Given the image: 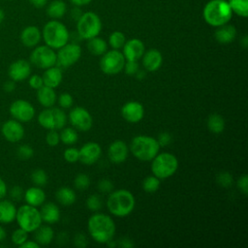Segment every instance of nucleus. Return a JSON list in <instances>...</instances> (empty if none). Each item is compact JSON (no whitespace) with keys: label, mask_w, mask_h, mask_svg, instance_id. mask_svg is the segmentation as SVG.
I'll list each match as a JSON object with an SVG mask.
<instances>
[{"label":"nucleus","mask_w":248,"mask_h":248,"mask_svg":"<svg viewBox=\"0 0 248 248\" xmlns=\"http://www.w3.org/2000/svg\"><path fill=\"white\" fill-rule=\"evenodd\" d=\"M87 230L93 240L100 244H107L113 239L116 227L113 219L101 212L92 214L87 222Z\"/></svg>","instance_id":"nucleus-1"},{"label":"nucleus","mask_w":248,"mask_h":248,"mask_svg":"<svg viewBox=\"0 0 248 248\" xmlns=\"http://www.w3.org/2000/svg\"><path fill=\"white\" fill-rule=\"evenodd\" d=\"M106 203L111 215L115 217H125L134 210L136 200L129 190L118 189L109 193Z\"/></svg>","instance_id":"nucleus-2"},{"label":"nucleus","mask_w":248,"mask_h":248,"mask_svg":"<svg viewBox=\"0 0 248 248\" xmlns=\"http://www.w3.org/2000/svg\"><path fill=\"white\" fill-rule=\"evenodd\" d=\"M232 14L233 13L227 0H209L202 10V17L204 21L212 27H218L229 23Z\"/></svg>","instance_id":"nucleus-3"},{"label":"nucleus","mask_w":248,"mask_h":248,"mask_svg":"<svg viewBox=\"0 0 248 248\" xmlns=\"http://www.w3.org/2000/svg\"><path fill=\"white\" fill-rule=\"evenodd\" d=\"M42 38L47 46L58 49L69 42L70 33L64 23L57 19H51L44 25Z\"/></svg>","instance_id":"nucleus-4"},{"label":"nucleus","mask_w":248,"mask_h":248,"mask_svg":"<svg viewBox=\"0 0 248 248\" xmlns=\"http://www.w3.org/2000/svg\"><path fill=\"white\" fill-rule=\"evenodd\" d=\"M160 150V145L156 139L150 136L139 135L133 138L130 143V151L133 156L140 161H151Z\"/></svg>","instance_id":"nucleus-5"},{"label":"nucleus","mask_w":248,"mask_h":248,"mask_svg":"<svg viewBox=\"0 0 248 248\" xmlns=\"http://www.w3.org/2000/svg\"><path fill=\"white\" fill-rule=\"evenodd\" d=\"M178 169L177 158L169 152L158 153L151 160L152 174L161 179H167L172 176Z\"/></svg>","instance_id":"nucleus-6"},{"label":"nucleus","mask_w":248,"mask_h":248,"mask_svg":"<svg viewBox=\"0 0 248 248\" xmlns=\"http://www.w3.org/2000/svg\"><path fill=\"white\" fill-rule=\"evenodd\" d=\"M102 30V21L94 12L82 13L77 20V33L83 40H89L100 34Z\"/></svg>","instance_id":"nucleus-7"},{"label":"nucleus","mask_w":248,"mask_h":248,"mask_svg":"<svg viewBox=\"0 0 248 248\" xmlns=\"http://www.w3.org/2000/svg\"><path fill=\"white\" fill-rule=\"evenodd\" d=\"M16 220L19 228L23 229L27 232H34L42 225V217L40 210L36 206L30 204H23L16 209Z\"/></svg>","instance_id":"nucleus-8"},{"label":"nucleus","mask_w":248,"mask_h":248,"mask_svg":"<svg viewBox=\"0 0 248 248\" xmlns=\"http://www.w3.org/2000/svg\"><path fill=\"white\" fill-rule=\"evenodd\" d=\"M38 122L46 130H61L67 123V115L61 108L53 106L39 113Z\"/></svg>","instance_id":"nucleus-9"},{"label":"nucleus","mask_w":248,"mask_h":248,"mask_svg":"<svg viewBox=\"0 0 248 248\" xmlns=\"http://www.w3.org/2000/svg\"><path fill=\"white\" fill-rule=\"evenodd\" d=\"M126 59L119 49L107 50L100 59L99 66L101 71L106 75H116L119 74L125 65Z\"/></svg>","instance_id":"nucleus-10"},{"label":"nucleus","mask_w":248,"mask_h":248,"mask_svg":"<svg viewBox=\"0 0 248 248\" xmlns=\"http://www.w3.org/2000/svg\"><path fill=\"white\" fill-rule=\"evenodd\" d=\"M81 56V47L77 43H67L56 53V66L59 68H68L76 64Z\"/></svg>","instance_id":"nucleus-11"},{"label":"nucleus","mask_w":248,"mask_h":248,"mask_svg":"<svg viewBox=\"0 0 248 248\" xmlns=\"http://www.w3.org/2000/svg\"><path fill=\"white\" fill-rule=\"evenodd\" d=\"M30 62L37 68L46 70L56 65V52L46 45L36 46L30 54Z\"/></svg>","instance_id":"nucleus-12"},{"label":"nucleus","mask_w":248,"mask_h":248,"mask_svg":"<svg viewBox=\"0 0 248 248\" xmlns=\"http://www.w3.org/2000/svg\"><path fill=\"white\" fill-rule=\"evenodd\" d=\"M69 120L77 131L87 132L92 128L93 118L89 111L82 107L74 108L69 113Z\"/></svg>","instance_id":"nucleus-13"},{"label":"nucleus","mask_w":248,"mask_h":248,"mask_svg":"<svg viewBox=\"0 0 248 248\" xmlns=\"http://www.w3.org/2000/svg\"><path fill=\"white\" fill-rule=\"evenodd\" d=\"M9 110L13 118L19 122H28L35 116V108L33 105L23 99L14 101L11 104Z\"/></svg>","instance_id":"nucleus-14"},{"label":"nucleus","mask_w":248,"mask_h":248,"mask_svg":"<svg viewBox=\"0 0 248 248\" xmlns=\"http://www.w3.org/2000/svg\"><path fill=\"white\" fill-rule=\"evenodd\" d=\"M3 137L10 142H18L24 137V128L21 122L16 119H9L1 126Z\"/></svg>","instance_id":"nucleus-15"},{"label":"nucleus","mask_w":248,"mask_h":248,"mask_svg":"<svg viewBox=\"0 0 248 248\" xmlns=\"http://www.w3.org/2000/svg\"><path fill=\"white\" fill-rule=\"evenodd\" d=\"M79 157L78 161H80L83 165L91 166L95 164L101 157L102 148L101 145L94 141H89L83 144L80 149H78Z\"/></svg>","instance_id":"nucleus-16"},{"label":"nucleus","mask_w":248,"mask_h":248,"mask_svg":"<svg viewBox=\"0 0 248 248\" xmlns=\"http://www.w3.org/2000/svg\"><path fill=\"white\" fill-rule=\"evenodd\" d=\"M121 116L129 123H138L144 116V108L137 101L127 102L121 108Z\"/></svg>","instance_id":"nucleus-17"},{"label":"nucleus","mask_w":248,"mask_h":248,"mask_svg":"<svg viewBox=\"0 0 248 248\" xmlns=\"http://www.w3.org/2000/svg\"><path fill=\"white\" fill-rule=\"evenodd\" d=\"M31 65L25 59H17L14 61L8 69V76L14 81H22L30 77Z\"/></svg>","instance_id":"nucleus-18"},{"label":"nucleus","mask_w":248,"mask_h":248,"mask_svg":"<svg viewBox=\"0 0 248 248\" xmlns=\"http://www.w3.org/2000/svg\"><path fill=\"white\" fill-rule=\"evenodd\" d=\"M123 55L126 60L128 61H139L144 51H145V46L142 41L140 39H131L125 42L123 47H122Z\"/></svg>","instance_id":"nucleus-19"},{"label":"nucleus","mask_w":248,"mask_h":248,"mask_svg":"<svg viewBox=\"0 0 248 248\" xmlns=\"http://www.w3.org/2000/svg\"><path fill=\"white\" fill-rule=\"evenodd\" d=\"M129 147L128 145L120 140L111 142L108 149V157L109 161L113 164H121L128 158Z\"/></svg>","instance_id":"nucleus-20"},{"label":"nucleus","mask_w":248,"mask_h":248,"mask_svg":"<svg viewBox=\"0 0 248 248\" xmlns=\"http://www.w3.org/2000/svg\"><path fill=\"white\" fill-rule=\"evenodd\" d=\"M142 66L146 72H155L160 69L163 63V55L156 48L144 51L142 55Z\"/></svg>","instance_id":"nucleus-21"},{"label":"nucleus","mask_w":248,"mask_h":248,"mask_svg":"<svg viewBox=\"0 0 248 248\" xmlns=\"http://www.w3.org/2000/svg\"><path fill=\"white\" fill-rule=\"evenodd\" d=\"M42 39V31L35 25H29L22 29L20 41L26 47H35Z\"/></svg>","instance_id":"nucleus-22"},{"label":"nucleus","mask_w":248,"mask_h":248,"mask_svg":"<svg viewBox=\"0 0 248 248\" xmlns=\"http://www.w3.org/2000/svg\"><path fill=\"white\" fill-rule=\"evenodd\" d=\"M42 78H43L44 85L51 88H56L62 82V78H63L62 70L58 66L54 65L52 67L46 69Z\"/></svg>","instance_id":"nucleus-23"},{"label":"nucleus","mask_w":248,"mask_h":248,"mask_svg":"<svg viewBox=\"0 0 248 248\" xmlns=\"http://www.w3.org/2000/svg\"><path fill=\"white\" fill-rule=\"evenodd\" d=\"M216 28L217 29L214 32V38L218 43L227 45L234 41L236 37V29L233 25L226 23Z\"/></svg>","instance_id":"nucleus-24"},{"label":"nucleus","mask_w":248,"mask_h":248,"mask_svg":"<svg viewBox=\"0 0 248 248\" xmlns=\"http://www.w3.org/2000/svg\"><path fill=\"white\" fill-rule=\"evenodd\" d=\"M23 199L27 204L32 206H41L46 202V193L39 186L28 188L23 195Z\"/></svg>","instance_id":"nucleus-25"},{"label":"nucleus","mask_w":248,"mask_h":248,"mask_svg":"<svg viewBox=\"0 0 248 248\" xmlns=\"http://www.w3.org/2000/svg\"><path fill=\"white\" fill-rule=\"evenodd\" d=\"M40 213L42 220L47 224H54L59 221L60 219V209L59 207L53 202H44L41 205Z\"/></svg>","instance_id":"nucleus-26"},{"label":"nucleus","mask_w":248,"mask_h":248,"mask_svg":"<svg viewBox=\"0 0 248 248\" xmlns=\"http://www.w3.org/2000/svg\"><path fill=\"white\" fill-rule=\"evenodd\" d=\"M37 100L44 108H50L57 102V96L54 88L43 85L37 90Z\"/></svg>","instance_id":"nucleus-27"},{"label":"nucleus","mask_w":248,"mask_h":248,"mask_svg":"<svg viewBox=\"0 0 248 248\" xmlns=\"http://www.w3.org/2000/svg\"><path fill=\"white\" fill-rule=\"evenodd\" d=\"M16 207L9 200H0V223L9 224L16 220Z\"/></svg>","instance_id":"nucleus-28"},{"label":"nucleus","mask_w":248,"mask_h":248,"mask_svg":"<svg viewBox=\"0 0 248 248\" xmlns=\"http://www.w3.org/2000/svg\"><path fill=\"white\" fill-rule=\"evenodd\" d=\"M34 238L35 241L39 245H47L49 244L54 237V232L49 226H40L34 231Z\"/></svg>","instance_id":"nucleus-29"},{"label":"nucleus","mask_w":248,"mask_h":248,"mask_svg":"<svg viewBox=\"0 0 248 248\" xmlns=\"http://www.w3.org/2000/svg\"><path fill=\"white\" fill-rule=\"evenodd\" d=\"M67 12L66 3L62 0H53L46 7V15L52 19H59Z\"/></svg>","instance_id":"nucleus-30"},{"label":"nucleus","mask_w":248,"mask_h":248,"mask_svg":"<svg viewBox=\"0 0 248 248\" xmlns=\"http://www.w3.org/2000/svg\"><path fill=\"white\" fill-rule=\"evenodd\" d=\"M87 41V49L92 55L102 56L108 50V43L98 36Z\"/></svg>","instance_id":"nucleus-31"},{"label":"nucleus","mask_w":248,"mask_h":248,"mask_svg":"<svg viewBox=\"0 0 248 248\" xmlns=\"http://www.w3.org/2000/svg\"><path fill=\"white\" fill-rule=\"evenodd\" d=\"M57 202L63 205H72L77 200L76 192L69 187H61L55 193Z\"/></svg>","instance_id":"nucleus-32"},{"label":"nucleus","mask_w":248,"mask_h":248,"mask_svg":"<svg viewBox=\"0 0 248 248\" xmlns=\"http://www.w3.org/2000/svg\"><path fill=\"white\" fill-rule=\"evenodd\" d=\"M206 125L211 133L221 134L225 129V119L218 113H212L208 116Z\"/></svg>","instance_id":"nucleus-33"},{"label":"nucleus","mask_w":248,"mask_h":248,"mask_svg":"<svg viewBox=\"0 0 248 248\" xmlns=\"http://www.w3.org/2000/svg\"><path fill=\"white\" fill-rule=\"evenodd\" d=\"M232 12L241 17L248 16V0H227Z\"/></svg>","instance_id":"nucleus-34"},{"label":"nucleus","mask_w":248,"mask_h":248,"mask_svg":"<svg viewBox=\"0 0 248 248\" xmlns=\"http://www.w3.org/2000/svg\"><path fill=\"white\" fill-rule=\"evenodd\" d=\"M59 137H60V141H62L66 145H72L76 143L78 140V135L77 130L72 127L62 128V131L59 134Z\"/></svg>","instance_id":"nucleus-35"},{"label":"nucleus","mask_w":248,"mask_h":248,"mask_svg":"<svg viewBox=\"0 0 248 248\" xmlns=\"http://www.w3.org/2000/svg\"><path fill=\"white\" fill-rule=\"evenodd\" d=\"M126 42V37L121 31H114L108 37V45L113 49H120Z\"/></svg>","instance_id":"nucleus-36"},{"label":"nucleus","mask_w":248,"mask_h":248,"mask_svg":"<svg viewBox=\"0 0 248 248\" xmlns=\"http://www.w3.org/2000/svg\"><path fill=\"white\" fill-rule=\"evenodd\" d=\"M160 187V179L155 175H149L142 181V189L146 193H155Z\"/></svg>","instance_id":"nucleus-37"},{"label":"nucleus","mask_w":248,"mask_h":248,"mask_svg":"<svg viewBox=\"0 0 248 248\" xmlns=\"http://www.w3.org/2000/svg\"><path fill=\"white\" fill-rule=\"evenodd\" d=\"M47 174L43 169H36L31 173V181L34 185L43 187L47 183Z\"/></svg>","instance_id":"nucleus-38"},{"label":"nucleus","mask_w":248,"mask_h":248,"mask_svg":"<svg viewBox=\"0 0 248 248\" xmlns=\"http://www.w3.org/2000/svg\"><path fill=\"white\" fill-rule=\"evenodd\" d=\"M86 206L90 211L97 212L102 208L103 201L99 195L92 194L86 200Z\"/></svg>","instance_id":"nucleus-39"},{"label":"nucleus","mask_w":248,"mask_h":248,"mask_svg":"<svg viewBox=\"0 0 248 248\" xmlns=\"http://www.w3.org/2000/svg\"><path fill=\"white\" fill-rule=\"evenodd\" d=\"M216 182L223 188H230L233 183V177L229 171H221L216 176Z\"/></svg>","instance_id":"nucleus-40"},{"label":"nucleus","mask_w":248,"mask_h":248,"mask_svg":"<svg viewBox=\"0 0 248 248\" xmlns=\"http://www.w3.org/2000/svg\"><path fill=\"white\" fill-rule=\"evenodd\" d=\"M74 185L78 190H86L90 186V178L85 173H78L74 179Z\"/></svg>","instance_id":"nucleus-41"},{"label":"nucleus","mask_w":248,"mask_h":248,"mask_svg":"<svg viewBox=\"0 0 248 248\" xmlns=\"http://www.w3.org/2000/svg\"><path fill=\"white\" fill-rule=\"evenodd\" d=\"M27 239H28V232L21 228L15 230L14 232L12 233V241L14 242V244L17 246H20Z\"/></svg>","instance_id":"nucleus-42"},{"label":"nucleus","mask_w":248,"mask_h":248,"mask_svg":"<svg viewBox=\"0 0 248 248\" xmlns=\"http://www.w3.org/2000/svg\"><path fill=\"white\" fill-rule=\"evenodd\" d=\"M16 155L22 160H28L33 157L34 149L29 144H21L16 149Z\"/></svg>","instance_id":"nucleus-43"},{"label":"nucleus","mask_w":248,"mask_h":248,"mask_svg":"<svg viewBox=\"0 0 248 248\" xmlns=\"http://www.w3.org/2000/svg\"><path fill=\"white\" fill-rule=\"evenodd\" d=\"M63 157L66 162L74 164L78 161V157H79L78 149L75 147H68L67 149H65L63 153Z\"/></svg>","instance_id":"nucleus-44"},{"label":"nucleus","mask_w":248,"mask_h":248,"mask_svg":"<svg viewBox=\"0 0 248 248\" xmlns=\"http://www.w3.org/2000/svg\"><path fill=\"white\" fill-rule=\"evenodd\" d=\"M57 102H58V105L60 106V108H70L74 104V99H73L72 95H70L67 92H64L59 95V97L57 98Z\"/></svg>","instance_id":"nucleus-45"},{"label":"nucleus","mask_w":248,"mask_h":248,"mask_svg":"<svg viewBox=\"0 0 248 248\" xmlns=\"http://www.w3.org/2000/svg\"><path fill=\"white\" fill-rule=\"evenodd\" d=\"M60 141L59 133L57 130H48L46 136V142L49 146H56Z\"/></svg>","instance_id":"nucleus-46"},{"label":"nucleus","mask_w":248,"mask_h":248,"mask_svg":"<svg viewBox=\"0 0 248 248\" xmlns=\"http://www.w3.org/2000/svg\"><path fill=\"white\" fill-rule=\"evenodd\" d=\"M98 190L99 192L101 193H104V194H109L112 190H113V183L109 180V179H101L99 180L98 182Z\"/></svg>","instance_id":"nucleus-47"},{"label":"nucleus","mask_w":248,"mask_h":248,"mask_svg":"<svg viewBox=\"0 0 248 248\" xmlns=\"http://www.w3.org/2000/svg\"><path fill=\"white\" fill-rule=\"evenodd\" d=\"M139 69H140V66L138 61H128V60H126L123 68L125 73L129 76H135L136 73L139 71Z\"/></svg>","instance_id":"nucleus-48"},{"label":"nucleus","mask_w":248,"mask_h":248,"mask_svg":"<svg viewBox=\"0 0 248 248\" xmlns=\"http://www.w3.org/2000/svg\"><path fill=\"white\" fill-rule=\"evenodd\" d=\"M9 195H10V198H11L13 201L18 202V201H20L21 199H23L24 192H23V189H22L20 186L15 185V186L10 190Z\"/></svg>","instance_id":"nucleus-49"},{"label":"nucleus","mask_w":248,"mask_h":248,"mask_svg":"<svg viewBox=\"0 0 248 248\" xmlns=\"http://www.w3.org/2000/svg\"><path fill=\"white\" fill-rule=\"evenodd\" d=\"M29 85L31 88L38 90L39 88H41L44 85V81H43V78L39 75H32L31 77H29Z\"/></svg>","instance_id":"nucleus-50"},{"label":"nucleus","mask_w":248,"mask_h":248,"mask_svg":"<svg viewBox=\"0 0 248 248\" xmlns=\"http://www.w3.org/2000/svg\"><path fill=\"white\" fill-rule=\"evenodd\" d=\"M237 188L246 196L248 194V175L243 174L237 179Z\"/></svg>","instance_id":"nucleus-51"},{"label":"nucleus","mask_w":248,"mask_h":248,"mask_svg":"<svg viewBox=\"0 0 248 248\" xmlns=\"http://www.w3.org/2000/svg\"><path fill=\"white\" fill-rule=\"evenodd\" d=\"M157 141L161 146H167L171 142V135L168 132H162L161 134H159Z\"/></svg>","instance_id":"nucleus-52"},{"label":"nucleus","mask_w":248,"mask_h":248,"mask_svg":"<svg viewBox=\"0 0 248 248\" xmlns=\"http://www.w3.org/2000/svg\"><path fill=\"white\" fill-rule=\"evenodd\" d=\"M74 244L76 247H78V248H84L86 245H87V238L86 236L81 233V232H78L75 235L74 237Z\"/></svg>","instance_id":"nucleus-53"},{"label":"nucleus","mask_w":248,"mask_h":248,"mask_svg":"<svg viewBox=\"0 0 248 248\" xmlns=\"http://www.w3.org/2000/svg\"><path fill=\"white\" fill-rule=\"evenodd\" d=\"M116 244H117L118 246L124 247V248H131V247L134 246L133 241H132L130 238H128V237H122V238H120L119 241H118V243H116Z\"/></svg>","instance_id":"nucleus-54"},{"label":"nucleus","mask_w":248,"mask_h":248,"mask_svg":"<svg viewBox=\"0 0 248 248\" xmlns=\"http://www.w3.org/2000/svg\"><path fill=\"white\" fill-rule=\"evenodd\" d=\"M3 89L8 93L13 92L16 89V81H14L13 79L5 81L3 84Z\"/></svg>","instance_id":"nucleus-55"},{"label":"nucleus","mask_w":248,"mask_h":248,"mask_svg":"<svg viewBox=\"0 0 248 248\" xmlns=\"http://www.w3.org/2000/svg\"><path fill=\"white\" fill-rule=\"evenodd\" d=\"M19 247H21V248H39L40 245L35 240H28L27 239Z\"/></svg>","instance_id":"nucleus-56"},{"label":"nucleus","mask_w":248,"mask_h":248,"mask_svg":"<svg viewBox=\"0 0 248 248\" xmlns=\"http://www.w3.org/2000/svg\"><path fill=\"white\" fill-rule=\"evenodd\" d=\"M29 2L31 3L32 6H34L35 8H43L46 5L47 3V0H29Z\"/></svg>","instance_id":"nucleus-57"},{"label":"nucleus","mask_w":248,"mask_h":248,"mask_svg":"<svg viewBox=\"0 0 248 248\" xmlns=\"http://www.w3.org/2000/svg\"><path fill=\"white\" fill-rule=\"evenodd\" d=\"M7 195V185L5 181L0 177V200H2Z\"/></svg>","instance_id":"nucleus-58"},{"label":"nucleus","mask_w":248,"mask_h":248,"mask_svg":"<svg viewBox=\"0 0 248 248\" xmlns=\"http://www.w3.org/2000/svg\"><path fill=\"white\" fill-rule=\"evenodd\" d=\"M71 15H72L73 18L77 21V20L80 17V16L82 15V13H81V10H80L78 7H77V6H76V8H74V9L72 10Z\"/></svg>","instance_id":"nucleus-59"},{"label":"nucleus","mask_w":248,"mask_h":248,"mask_svg":"<svg viewBox=\"0 0 248 248\" xmlns=\"http://www.w3.org/2000/svg\"><path fill=\"white\" fill-rule=\"evenodd\" d=\"M75 6L77 7H81V6H85L87 4H89L92 0H70Z\"/></svg>","instance_id":"nucleus-60"},{"label":"nucleus","mask_w":248,"mask_h":248,"mask_svg":"<svg viewBox=\"0 0 248 248\" xmlns=\"http://www.w3.org/2000/svg\"><path fill=\"white\" fill-rule=\"evenodd\" d=\"M145 70H140V69H139V71L136 73V78H138V79H143L144 78H145Z\"/></svg>","instance_id":"nucleus-61"},{"label":"nucleus","mask_w":248,"mask_h":248,"mask_svg":"<svg viewBox=\"0 0 248 248\" xmlns=\"http://www.w3.org/2000/svg\"><path fill=\"white\" fill-rule=\"evenodd\" d=\"M240 44L242 45V46H243L244 48H246V47L248 46V37H247V35H244V36L241 38Z\"/></svg>","instance_id":"nucleus-62"},{"label":"nucleus","mask_w":248,"mask_h":248,"mask_svg":"<svg viewBox=\"0 0 248 248\" xmlns=\"http://www.w3.org/2000/svg\"><path fill=\"white\" fill-rule=\"evenodd\" d=\"M6 235H7V233H6L5 229L2 226H0V242H2L6 238Z\"/></svg>","instance_id":"nucleus-63"},{"label":"nucleus","mask_w":248,"mask_h":248,"mask_svg":"<svg viewBox=\"0 0 248 248\" xmlns=\"http://www.w3.org/2000/svg\"><path fill=\"white\" fill-rule=\"evenodd\" d=\"M4 18H5V12L3 9L0 8V24L3 22Z\"/></svg>","instance_id":"nucleus-64"}]
</instances>
